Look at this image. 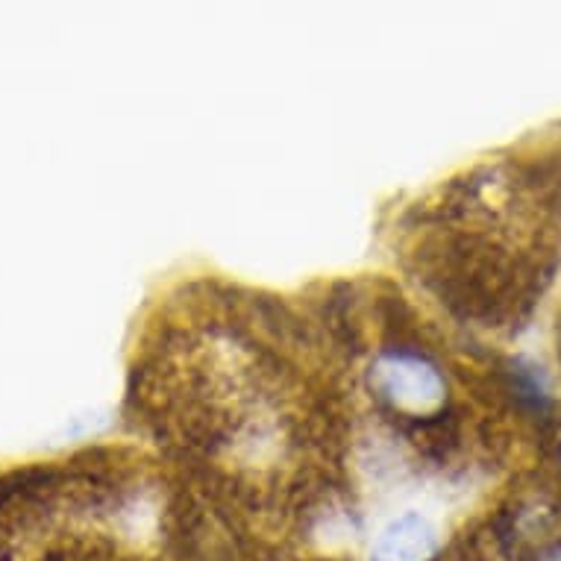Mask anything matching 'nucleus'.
I'll list each match as a JSON object with an SVG mask.
<instances>
[{
    "label": "nucleus",
    "mask_w": 561,
    "mask_h": 561,
    "mask_svg": "<svg viewBox=\"0 0 561 561\" xmlns=\"http://www.w3.org/2000/svg\"><path fill=\"white\" fill-rule=\"evenodd\" d=\"M129 421L188 488L318 500L347 488L350 359L327 304L197 283L159 306L129 370Z\"/></svg>",
    "instance_id": "f257e3e1"
},
{
    "label": "nucleus",
    "mask_w": 561,
    "mask_h": 561,
    "mask_svg": "<svg viewBox=\"0 0 561 561\" xmlns=\"http://www.w3.org/2000/svg\"><path fill=\"white\" fill-rule=\"evenodd\" d=\"M524 159L479 162L405 206L394 256L417 291L453 323L500 330L541 297L556 265L561 203L535 192Z\"/></svg>",
    "instance_id": "f03ea898"
},
{
    "label": "nucleus",
    "mask_w": 561,
    "mask_h": 561,
    "mask_svg": "<svg viewBox=\"0 0 561 561\" xmlns=\"http://www.w3.org/2000/svg\"><path fill=\"white\" fill-rule=\"evenodd\" d=\"M442 529L433 517L405 508L379 526L368 547V561H438Z\"/></svg>",
    "instance_id": "7ed1b4c3"
}]
</instances>
